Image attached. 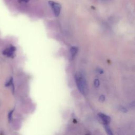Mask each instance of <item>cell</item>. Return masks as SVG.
Listing matches in <instances>:
<instances>
[{"mask_svg":"<svg viewBox=\"0 0 135 135\" xmlns=\"http://www.w3.org/2000/svg\"><path fill=\"white\" fill-rule=\"evenodd\" d=\"M75 81L77 87L81 94L84 95L86 93L88 88L85 79L81 73H77L75 75Z\"/></svg>","mask_w":135,"mask_h":135,"instance_id":"6da1fadb","label":"cell"},{"mask_svg":"<svg viewBox=\"0 0 135 135\" xmlns=\"http://www.w3.org/2000/svg\"><path fill=\"white\" fill-rule=\"evenodd\" d=\"M48 4L51 8L54 15L56 17L59 16L62 9L61 5L59 3L53 1H49L48 2Z\"/></svg>","mask_w":135,"mask_h":135,"instance_id":"7a4b0ae2","label":"cell"},{"mask_svg":"<svg viewBox=\"0 0 135 135\" xmlns=\"http://www.w3.org/2000/svg\"><path fill=\"white\" fill-rule=\"evenodd\" d=\"M16 50V48L13 46H11L5 49L3 52V54L8 57H13L14 52Z\"/></svg>","mask_w":135,"mask_h":135,"instance_id":"3957f363","label":"cell"},{"mask_svg":"<svg viewBox=\"0 0 135 135\" xmlns=\"http://www.w3.org/2000/svg\"><path fill=\"white\" fill-rule=\"evenodd\" d=\"M98 115L100 117V118L102 120L104 124H108L110 122L111 118L109 116L106 114H104V113H99L98 114Z\"/></svg>","mask_w":135,"mask_h":135,"instance_id":"277c9868","label":"cell"},{"mask_svg":"<svg viewBox=\"0 0 135 135\" xmlns=\"http://www.w3.org/2000/svg\"><path fill=\"white\" fill-rule=\"evenodd\" d=\"M70 52H71V56L72 57H73L76 54L77 52H78V47H75V46H73L71 48L70 50Z\"/></svg>","mask_w":135,"mask_h":135,"instance_id":"5b68a950","label":"cell"},{"mask_svg":"<svg viewBox=\"0 0 135 135\" xmlns=\"http://www.w3.org/2000/svg\"><path fill=\"white\" fill-rule=\"evenodd\" d=\"M104 128H105V130L107 132V133L108 134H110V135H111L112 134V131L111 130V129L110 128V127H109L108 124H104Z\"/></svg>","mask_w":135,"mask_h":135,"instance_id":"8992f818","label":"cell"},{"mask_svg":"<svg viewBox=\"0 0 135 135\" xmlns=\"http://www.w3.org/2000/svg\"><path fill=\"white\" fill-rule=\"evenodd\" d=\"M99 84H100V82H99V80H98V79L95 80V81H94V85L95 87V88L98 87V86H99Z\"/></svg>","mask_w":135,"mask_h":135,"instance_id":"52a82bcc","label":"cell"},{"mask_svg":"<svg viewBox=\"0 0 135 135\" xmlns=\"http://www.w3.org/2000/svg\"><path fill=\"white\" fill-rule=\"evenodd\" d=\"M105 100V97L103 95H102L99 98V101L100 102H103Z\"/></svg>","mask_w":135,"mask_h":135,"instance_id":"ba28073f","label":"cell"},{"mask_svg":"<svg viewBox=\"0 0 135 135\" xmlns=\"http://www.w3.org/2000/svg\"><path fill=\"white\" fill-rule=\"evenodd\" d=\"M13 110L11 111L9 113V114H8V119L9 120H11L12 119V113H13Z\"/></svg>","mask_w":135,"mask_h":135,"instance_id":"9c48e42d","label":"cell"},{"mask_svg":"<svg viewBox=\"0 0 135 135\" xmlns=\"http://www.w3.org/2000/svg\"><path fill=\"white\" fill-rule=\"evenodd\" d=\"M97 72H98V73H101V74L103 73V71L102 69H101L100 68H98V69H97Z\"/></svg>","mask_w":135,"mask_h":135,"instance_id":"30bf717a","label":"cell"},{"mask_svg":"<svg viewBox=\"0 0 135 135\" xmlns=\"http://www.w3.org/2000/svg\"><path fill=\"white\" fill-rule=\"evenodd\" d=\"M20 1L21 2H25V3H27L30 1V0H20Z\"/></svg>","mask_w":135,"mask_h":135,"instance_id":"8fae6325","label":"cell"},{"mask_svg":"<svg viewBox=\"0 0 135 135\" xmlns=\"http://www.w3.org/2000/svg\"><path fill=\"white\" fill-rule=\"evenodd\" d=\"M103 1H110V0H103Z\"/></svg>","mask_w":135,"mask_h":135,"instance_id":"7c38bea8","label":"cell"}]
</instances>
